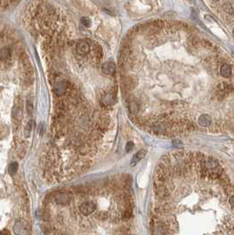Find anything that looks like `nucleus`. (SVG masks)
<instances>
[{"label": "nucleus", "mask_w": 234, "mask_h": 235, "mask_svg": "<svg viewBox=\"0 0 234 235\" xmlns=\"http://www.w3.org/2000/svg\"><path fill=\"white\" fill-rule=\"evenodd\" d=\"M79 209L82 215L88 216L95 212V210L96 209V204L93 201H87L80 205Z\"/></svg>", "instance_id": "obj_1"}, {"label": "nucleus", "mask_w": 234, "mask_h": 235, "mask_svg": "<svg viewBox=\"0 0 234 235\" xmlns=\"http://www.w3.org/2000/svg\"><path fill=\"white\" fill-rule=\"evenodd\" d=\"M70 83L65 80H58L56 82L55 88H54V93L57 96H62L65 95L66 91L69 89Z\"/></svg>", "instance_id": "obj_2"}, {"label": "nucleus", "mask_w": 234, "mask_h": 235, "mask_svg": "<svg viewBox=\"0 0 234 235\" xmlns=\"http://www.w3.org/2000/svg\"><path fill=\"white\" fill-rule=\"evenodd\" d=\"M70 200H71V197H70V194L66 193V192H59L57 193L55 196V201L57 204L60 205H66L70 203Z\"/></svg>", "instance_id": "obj_3"}, {"label": "nucleus", "mask_w": 234, "mask_h": 235, "mask_svg": "<svg viewBox=\"0 0 234 235\" xmlns=\"http://www.w3.org/2000/svg\"><path fill=\"white\" fill-rule=\"evenodd\" d=\"M219 73L222 77H224L225 79H228V78H231L234 74V70L231 65L223 64L220 67Z\"/></svg>", "instance_id": "obj_4"}, {"label": "nucleus", "mask_w": 234, "mask_h": 235, "mask_svg": "<svg viewBox=\"0 0 234 235\" xmlns=\"http://www.w3.org/2000/svg\"><path fill=\"white\" fill-rule=\"evenodd\" d=\"M76 51L80 56H85L90 51V46L85 41H80L76 45Z\"/></svg>", "instance_id": "obj_5"}, {"label": "nucleus", "mask_w": 234, "mask_h": 235, "mask_svg": "<svg viewBox=\"0 0 234 235\" xmlns=\"http://www.w3.org/2000/svg\"><path fill=\"white\" fill-rule=\"evenodd\" d=\"M102 71L107 75H113L116 72V66L113 62H106L102 66Z\"/></svg>", "instance_id": "obj_6"}, {"label": "nucleus", "mask_w": 234, "mask_h": 235, "mask_svg": "<svg viewBox=\"0 0 234 235\" xmlns=\"http://www.w3.org/2000/svg\"><path fill=\"white\" fill-rule=\"evenodd\" d=\"M146 155V151L145 150H140L139 152H137V153L134 156V157H133V160H132V162H131V165L132 166H134L135 164L140 161V160H142L143 157H144V156Z\"/></svg>", "instance_id": "obj_7"}, {"label": "nucleus", "mask_w": 234, "mask_h": 235, "mask_svg": "<svg viewBox=\"0 0 234 235\" xmlns=\"http://www.w3.org/2000/svg\"><path fill=\"white\" fill-rule=\"evenodd\" d=\"M11 57V52H10V50L8 48H2L0 50V59L5 61V60H7L9 59Z\"/></svg>", "instance_id": "obj_8"}, {"label": "nucleus", "mask_w": 234, "mask_h": 235, "mask_svg": "<svg viewBox=\"0 0 234 235\" xmlns=\"http://www.w3.org/2000/svg\"><path fill=\"white\" fill-rule=\"evenodd\" d=\"M13 117L15 118L16 120H21V118H22V110H21V108H20V107H15V108L13 109Z\"/></svg>", "instance_id": "obj_9"}, {"label": "nucleus", "mask_w": 234, "mask_h": 235, "mask_svg": "<svg viewBox=\"0 0 234 235\" xmlns=\"http://www.w3.org/2000/svg\"><path fill=\"white\" fill-rule=\"evenodd\" d=\"M18 171V163L16 162H13V163H11L10 165H9V168H8V172L10 174H14L15 172H17Z\"/></svg>", "instance_id": "obj_10"}, {"label": "nucleus", "mask_w": 234, "mask_h": 235, "mask_svg": "<svg viewBox=\"0 0 234 235\" xmlns=\"http://www.w3.org/2000/svg\"><path fill=\"white\" fill-rule=\"evenodd\" d=\"M26 107H27V112L29 116H32L33 115V112H34V105H33V103L32 101L30 100H28L27 101V105H26Z\"/></svg>", "instance_id": "obj_11"}, {"label": "nucleus", "mask_w": 234, "mask_h": 235, "mask_svg": "<svg viewBox=\"0 0 234 235\" xmlns=\"http://www.w3.org/2000/svg\"><path fill=\"white\" fill-rule=\"evenodd\" d=\"M80 21H81V23H82V24H83L85 27H87V28H89V27L91 26V20H90V19L88 18V17H82V18H81V20H80Z\"/></svg>", "instance_id": "obj_12"}, {"label": "nucleus", "mask_w": 234, "mask_h": 235, "mask_svg": "<svg viewBox=\"0 0 234 235\" xmlns=\"http://www.w3.org/2000/svg\"><path fill=\"white\" fill-rule=\"evenodd\" d=\"M224 9L225 10L226 13L232 14L233 11H232V8H231V5H230V4H228V3H227V4H225V5H224Z\"/></svg>", "instance_id": "obj_13"}, {"label": "nucleus", "mask_w": 234, "mask_h": 235, "mask_svg": "<svg viewBox=\"0 0 234 235\" xmlns=\"http://www.w3.org/2000/svg\"><path fill=\"white\" fill-rule=\"evenodd\" d=\"M134 149V143L133 142H128L127 144H126V147H125V150L127 151V152H129V151H131L132 149Z\"/></svg>", "instance_id": "obj_14"}, {"label": "nucleus", "mask_w": 234, "mask_h": 235, "mask_svg": "<svg viewBox=\"0 0 234 235\" xmlns=\"http://www.w3.org/2000/svg\"><path fill=\"white\" fill-rule=\"evenodd\" d=\"M229 203H230L231 207L234 209V194L231 195V196H230V198H229Z\"/></svg>", "instance_id": "obj_15"}, {"label": "nucleus", "mask_w": 234, "mask_h": 235, "mask_svg": "<svg viewBox=\"0 0 234 235\" xmlns=\"http://www.w3.org/2000/svg\"><path fill=\"white\" fill-rule=\"evenodd\" d=\"M32 127H33V121L31 120L28 125H27V127H26V131H28V133L31 131V129H32Z\"/></svg>", "instance_id": "obj_16"}, {"label": "nucleus", "mask_w": 234, "mask_h": 235, "mask_svg": "<svg viewBox=\"0 0 234 235\" xmlns=\"http://www.w3.org/2000/svg\"><path fill=\"white\" fill-rule=\"evenodd\" d=\"M191 17H192L193 19H196V18H197V14L195 13V11H194V10L192 11V15H191Z\"/></svg>", "instance_id": "obj_17"}, {"label": "nucleus", "mask_w": 234, "mask_h": 235, "mask_svg": "<svg viewBox=\"0 0 234 235\" xmlns=\"http://www.w3.org/2000/svg\"><path fill=\"white\" fill-rule=\"evenodd\" d=\"M212 1H214V2H218L219 0H212Z\"/></svg>", "instance_id": "obj_18"}, {"label": "nucleus", "mask_w": 234, "mask_h": 235, "mask_svg": "<svg viewBox=\"0 0 234 235\" xmlns=\"http://www.w3.org/2000/svg\"><path fill=\"white\" fill-rule=\"evenodd\" d=\"M232 34H233V36H234V29H233V31H232Z\"/></svg>", "instance_id": "obj_19"}]
</instances>
